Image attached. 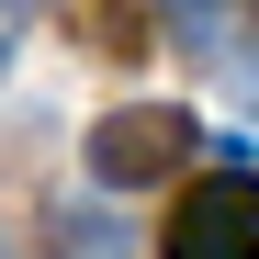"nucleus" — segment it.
<instances>
[{
  "instance_id": "obj_1",
  "label": "nucleus",
  "mask_w": 259,
  "mask_h": 259,
  "mask_svg": "<svg viewBox=\"0 0 259 259\" xmlns=\"http://www.w3.org/2000/svg\"><path fill=\"white\" fill-rule=\"evenodd\" d=\"M192 147H203V124H192L181 102H124V113H102V124H91V181H102V192L181 181Z\"/></svg>"
},
{
  "instance_id": "obj_2",
  "label": "nucleus",
  "mask_w": 259,
  "mask_h": 259,
  "mask_svg": "<svg viewBox=\"0 0 259 259\" xmlns=\"http://www.w3.org/2000/svg\"><path fill=\"white\" fill-rule=\"evenodd\" d=\"M158 259H259V169H214V181H181L158 226Z\"/></svg>"
},
{
  "instance_id": "obj_3",
  "label": "nucleus",
  "mask_w": 259,
  "mask_h": 259,
  "mask_svg": "<svg viewBox=\"0 0 259 259\" xmlns=\"http://www.w3.org/2000/svg\"><path fill=\"white\" fill-rule=\"evenodd\" d=\"M79 34H91L102 57H136L147 46V12H136V0H102V12H79Z\"/></svg>"
},
{
  "instance_id": "obj_4",
  "label": "nucleus",
  "mask_w": 259,
  "mask_h": 259,
  "mask_svg": "<svg viewBox=\"0 0 259 259\" xmlns=\"http://www.w3.org/2000/svg\"><path fill=\"white\" fill-rule=\"evenodd\" d=\"M57 248H68V259H124V226L79 203V214H57Z\"/></svg>"
},
{
  "instance_id": "obj_5",
  "label": "nucleus",
  "mask_w": 259,
  "mask_h": 259,
  "mask_svg": "<svg viewBox=\"0 0 259 259\" xmlns=\"http://www.w3.org/2000/svg\"><path fill=\"white\" fill-rule=\"evenodd\" d=\"M169 34H181L192 57H214L226 46V0H169Z\"/></svg>"
},
{
  "instance_id": "obj_6",
  "label": "nucleus",
  "mask_w": 259,
  "mask_h": 259,
  "mask_svg": "<svg viewBox=\"0 0 259 259\" xmlns=\"http://www.w3.org/2000/svg\"><path fill=\"white\" fill-rule=\"evenodd\" d=\"M12 12H34V0H0V23H12Z\"/></svg>"
},
{
  "instance_id": "obj_7",
  "label": "nucleus",
  "mask_w": 259,
  "mask_h": 259,
  "mask_svg": "<svg viewBox=\"0 0 259 259\" xmlns=\"http://www.w3.org/2000/svg\"><path fill=\"white\" fill-rule=\"evenodd\" d=\"M0 68H12V23H0Z\"/></svg>"
}]
</instances>
